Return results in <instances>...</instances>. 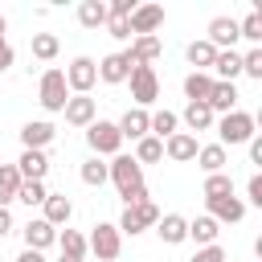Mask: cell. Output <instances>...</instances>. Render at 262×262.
I'll use <instances>...</instances> for the list:
<instances>
[{"label":"cell","instance_id":"38","mask_svg":"<svg viewBox=\"0 0 262 262\" xmlns=\"http://www.w3.org/2000/svg\"><path fill=\"white\" fill-rule=\"evenodd\" d=\"M237 37H246L250 45H262V12H250L246 20H237Z\"/></svg>","mask_w":262,"mask_h":262},{"label":"cell","instance_id":"2","mask_svg":"<svg viewBox=\"0 0 262 262\" xmlns=\"http://www.w3.org/2000/svg\"><path fill=\"white\" fill-rule=\"evenodd\" d=\"M86 250H90L98 262H115V258L123 254V233H119V225L98 221V225L90 229V237H86Z\"/></svg>","mask_w":262,"mask_h":262},{"label":"cell","instance_id":"45","mask_svg":"<svg viewBox=\"0 0 262 262\" xmlns=\"http://www.w3.org/2000/svg\"><path fill=\"white\" fill-rule=\"evenodd\" d=\"M8 229H12V213H8V209H0V237H4Z\"/></svg>","mask_w":262,"mask_h":262},{"label":"cell","instance_id":"33","mask_svg":"<svg viewBox=\"0 0 262 262\" xmlns=\"http://www.w3.org/2000/svg\"><path fill=\"white\" fill-rule=\"evenodd\" d=\"M184 57H188V66H192V70H205V74H209V66H213L217 49H213L209 41H192V45L184 49Z\"/></svg>","mask_w":262,"mask_h":262},{"label":"cell","instance_id":"34","mask_svg":"<svg viewBox=\"0 0 262 262\" xmlns=\"http://www.w3.org/2000/svg\"><path fill=\"white\" fill-rule=\"evenodd\" d=\"M217 196H233V176L229 172L205 176V201H217Z\"/></svg>","mask_w":262,"mask_h":262},{"label":"cell","instance_id":"47","mask_svg":"<svg viewBox=\"0 0 262 262\" xmlns=\"http://www.w3.org/2000/svg\"><path fill=\"white\" fill-rule=\"evenodd\" d=\"M57 262H86V258H66V254H61V258H57Z\"/></svg>","mask_w":262,"mask_h":262},{"label":"cell","instance_id":"5","mask_svg":"<svg viewBox=\"0 0 262 262\" xmlns=\"http://www.w3.org/2000/svg\"><path fill=\"white\" fill-rule=\"evenodd\" d=\"M61 74H66V86H70L74 94H90L94 82H98V61H94V57H74Z\"/></svg>","mask_w":262,"mask_h":262},{"label":"cell","instance_id":"12","mask_svg":"<svg viewBox=\"0 0 262 262\" xmlns=\"http://www.w3.org/2000/svg\"><path fill=\"white\" fill-rule=\"evenodd\" d=\"M53 123H45V119H29L25 127H20V143H25V151H45L49 143H53Z\"/></svg>","mask_w":262,"mask_h":262},{"label":"cell","instance_id":"9","mask_svg":"<svg viewBox=\"0 0 262 262\" xmlns=\"http://www.w3.org/2000/svg\"><path fill=\"white\" fill-rule=\"evenodd\" d=\"M135 37H156V29L164 25V4H135V12L127 16Z\"/></svg>","mask_w":262,"mask_h":262},{"label":"cell","instance_id":"42","mask_svg":"<svg viewBox=\"0 0 262 262\" xmlns=\"http://www.w3.org/2000/svg\"><path fill=\"white\" fill-rule=\"evenodd\" d=\"M246 201L262 209V176H258V172H254V176H250V184H246Z\"/></svg>","mask_w":262,"mask_h":262},{"label":"cell","instance_id":"48","mask_svg":"<svg viewBox=\"0 0 262 262\" xmlns=\"http://www.w3.org/2000/svg\"><path fill=\"white\" fill-rule=\"evenodd\" d=\"M4 29H8V20H4V16H0V41H4Z\"/></svg>","mask_w":262,"mask_h":262},{"label":"cell","instance_id":"10","mask_svg":"<svg viewBox=\"0 0 262 262\" xmlns=\"http://www.w3.org/2000/svg\"><path fill=\"white\" fill-rule=\"evenodd\" d=\"M164 53V45H160V37H135L127 49H123V61L135 70V66H151L156 57Z\"/></svg>","mask_w":262,"mask_h":262},{"label":"cell","instance_id":"16","mask_svg":"<svg viewBox=\"0 0 262 262\" xmlns=\"http://www.w3.org/2000/svg\"><path fill=\"white\" fill-rule=\"evenodd\" d=\"M115 127H119V135H123V139H135V143H139V139L147 135V127H151V115H147L143 106H131Z\"/></svg>","mask_w":262,"mask_h":262},{"label":"cell","instance_id":"30","mask_svg":"<svg viewBox=\"0 0 262 262\" xmlns=\"http://www.w3.org/2000/svg\"><path fill=\"white\" fill-rule=\"evenodd\" d=\"M16 188H20L16 164H0V209H8V205L16 201Z\"/></svg>","mask_w":262,"mask_h":262},{"label":"cell","instance_id":"20","mask_svg":"<svg viewBox=\"0 0 262 262\" xmlns=\"http://www.w3.org/2000/svg\"><path fill=\"white\" fill-rule=\"evenodd\" d=\"M53 242H57V229H53L49 221H41V217H37V221H29V225H25V250H37V254H41V250H49Z\"/></svg>","mask_w":262,"mask_h":262},{"label":"cell","instance_id":"23","mask_svg":"<svg viewBox=\"0 0 262 262\" xmlns=\"http://www.w3.org/2000/svg\"><path fill=\"white\" fill-rule=\"evenodd\" d=\"M196 164H201V172H205V176H213V172H225V164H229V151H225L221 143H205V147H196Z\"/></svg>","mask_w":262,"mask_h":262},{"label":"cell","instance_id":"19","mask_svg":"<svg viewBox=\"0 0 262 262\" xmlns=\"http://www.w3.org/2000/svg\"><path fill=\"white\" fill-rule=\"evenodd\" d=\"M41 209H45V217H41V221H49L53 229H57V225H70V217H74V205H70V196H66V192H49Z\"/></svg>","mask_w":262,"mask_h":262},{"label":"cell","instance_id":"46","mask_svg":"<svg viewBox=\"0 0 262 262\" xmlns=\"http://www.w3.org/2000/svg\"><path fill=\"white\" fill-rule=\"evenodd\" d=\"M16 262H45V254H37V250H20Z\"/></svg>","mask_w":262,"mask_h":262},{"label":"cell","instance_id":"3","mask_svg":"<svg viewBox=\"0 0 262 262\" xmlns=\"http://www.w3.org/2000/svg\"><path fill=\"white\" fill-rule=\"evenodd\" d=\"M127 82H131V98H135V106H151L156 98H160V78H156V66H135L131 74H127Z\"/></svg>","mask_w":262,"mask_h":262},{"label":"cell","instance_id":"18","mask_svg":"<svg viewBox=\"0 0 262 262\" xmlns=\"http://www.w3.org/2000/svg\"><path fill=\"white\" fill-rule=\"evenodd\" d=\"M213 82H233L237 74H242V53L237 49H217V57H213Z\"/></svg>","mask_w":262,"mask_h":262},{"label":"cell","instance_id":"25","mask_svg":"<svg viewBox=\"0 0 262 262\" xmlns=\"http://www.w3.org/2000/svg\"><path fill=\"white\" fill-rule=\"evenodd\" d=\"M217 233H221V225H217L209 213H201V217L188 221V237H192L196 246H217Z\"/></svg>","mask_w":262,"mask_h":262},{"label":"cell","instance_id":"31","mask_svg":"<svg viewBox=\"0 0 262 262\" xmlns=\"http://www.w3.org/2000/svg\"><path fill=\"white\" fill-rule=\"evenodd\" d=\"M180 131V115H172V111H156L151 115V127H147V135H156L160 143L168 139V135H176Z\"/></svg>","mask_w":262,"mask_h":262},{"label":"cell","instance_id":"15","mask_svg":"<svg viewBox=\"0 0 262 262\" xmlns=\"http://www.w3.org/2000/svg\"><path fill=\"white\" fill-rule=\"evenodd\" d=\"M196 135H188V131H176V135H168L164 139V156L168 160H176V164H188V160H196Z\"/></svg>","mask_w":262,"mask_h":262},{"label":"cell","instance_id":"6","mask_svg":"<svg viewBox=\"0 0 262 262\" xmlns=\"http://www.w3.org/2000/svg\"><path fill=\"white\" fill-rule=\"evenodd\" d=\"M66 94H70L66 74H61V70H45V74H41V86H37V102H41L45 111H61V106H66Z\"/></svg>","mask_w":262,"mask_h":262},{"label":"cell","instance_id":"11","mask_svg":"<svg viewBox=\"0 0 262 262\" xmlns=\"http://www.w3.org/2000/svg\"><path fill=\"white\" fill-rule=\"evenodd\" d=\"M61 115H66V123H70V127H90V123L98 119V106H94V98H90V94H74V98H66Z\"/></svg>","mask_w":262,"mask_h":262},{"label":"cell","instance_id":"17","mask_svg":"<svg viewBox=\"0 0 262 262\" xmlns=\"http://www.w3.org/2000/svg\"><path fill=\"white\" fill-rule=\"evenodd\" d=\"M156 233H160L164 246H180V242H188V221H184L180 213H164V217L156 221Z\"/></svg>","mask_w":262,"mask_h":262},{"label":"cell","instance_id":"7","mask_svg":"<svg viewBox=\"0 0 262 262\" xmlns=\"http://www.w3.org/2000/svg\"><path fill=\"white\" fill-rule=\"evenodd\" d=\"M106 176L115 180V188H119V196L143 184V168H139V164H135L131 156H111V164H106Z\"/></svg>","mask_w":262,"mask_h":262},{"label":"cell","instance_id":"4","mask_svg":"<svg viewBox=\"0 0 262 262\" xmlns=\"http://www.w3.org/2000/svg\"><path fill=\"white\" fill-rule=\"evenodd\" d=\"M86 143H90V151H94V156H119L123 135H119V127H115V123L94 119V123L86 127Z\"/></svg>","mask_w":262,"mask_h":262},{"label":"cell","instance_id":"14","mask_svg":"<svg viewBox=\"0 0 262 262\" xmlns=\"http://www.w3.org/2000/svg\"><path fill=\"white\" fill-rule=\"evenodd\" d=\"M205 205H209V217L217 225H237L246 217V201H237V196H217V201H205Z\"/></svg>","mask_w":262,"mask_h":262},{"label":"cell","instance_id":"36","mask_svg":"<svg viewBox=\"0 0 262 262\" xmlns=\"http://www.w3.org/2000/svg\"><path fill=\"white\" fill-rule=\"evenodd\" d=\"M57 246H61L66 258H86V237H82L78 229H61V233H57Z\"/></svg>","mask_w":262,"mask_h":262},{"label":"cell","instance_id":"41","mask_svg":"<svg viewBox=\"0 0 262 262\" xmlns=\"http://www.w3.org/2000/svg\"><path fill=\"white\" fill-rule=\"evenodd\" d=\"M188 262H229V258H225V250H221V246H201Z\"/></svg>","mask_w":262,"mask_h":262},{"label":"cell","instance_id":"24","mask_svg":"<svg viewBox=\"0 0 262 262\" xmlns=\"http://www.w3.org/2000/svg\"><path fill=\"white\" fill-rule=\"evenodd\" d=\"M16 172H20V180H45V172H49V156H45V151H20Z\"/></svg>","mask_w":262,"mask_h":262},{"label":"cell","instance_id":"27","mask_svg":"<svg viewBox=\"0 0 262 262\" xmlns=\"http://www.w3.org/2000/svg\"><path fill=\"white\" fill-rule=\"evenodd\" d=\"M209 90H213V74L192 70V74L184 78V94H188V102H209Z\"/></svg>","mask_w":262,"mask_h":262},{"label":"cell","instance_id":"43","mask_svg":"<svg viewBox=\"0 0 262 262\" xmlns=\"http://www.w3.org/2000/svg\"><path fill=\"white\" fill-rule=\"evenodd\" d=\"M246 147H250V164H262V135H254Z\"/></svg>","mask_w":262,"mask_h":262},{"label":"cell","instance_id":"22","mask_svg":"<svg viewBox=\"0 0 262 262\" xmlns=\"http://www.w3.org/2000/svg\"><path fill=\"white\" fill-rule=\"evenodd\" d=\"M127 74H131V66L123 61V53H106V57L98 61V82H106V86L127 82Z\"/></svg>","mask_w":262,"mask_h":262},{"label":"cell","instance_id":"40","mask_svg":"<svg viewBox=\"0 0 262 262\" xmlns=\"http://www.w3.org/2000/svg\"><path fill=\"white\" fill-rule=\"evenodd\" d=\"M106 37H115V41H131V25H127L123 16H106Z\"/></svg>","mask_w":262,"mask_h":262},{"label":"cell","instance_id":"29","mask_svg":"<svg viewBox=\"0 0 262 262\" xmlns=\"http://www.w3.org/2000/svg\"><path fill=\"white\" fill-rule=\"evenodd\" d=\"M57 49H61L57 33H33V41H29V53H33L37 61H53V57H57Z\"/></svg>","mask_w":262,"mask_h":262},{"label":"cell","instance_id":"26","mask_svg":"<svg viewBox=\"0 0 262 262\" xmlns=\"http://www.w3.org/2000/svg\"><path fill=\"white\" fill-rule=\"evenodd\" d=\"M180 119H184V127H188V135H192V131H209V127L217 123V115H213V111H209L205 102H188Z\"/></svg>","mask_w":262,"mask_h":262},{"label":"cell","instance_id":"44","mask_svg":"<svg viewBox=\"0 0 262 262\" xmlns=\"http://www.w3.org/2000/svg\"><path fill=\"white\" fill-rule=\"evenodd\" d=\"M12 57H16V53H12V45H8V41H0V74L12 66Z\"/></svg>","mask_w":262,"mask_h":262},{"label":"cell","instance_id":"28","mask_svg":"<svg viewBox=\"0 0 262 262\" xmlns=\"http://www.w3.org/2000/svg\"><path fill=\"white\" fill-rule=\"evenodd\" d=\"M78 20H82V29H102L106 25V0H82Z\"/></svg>","mask_w":262,"mask_h":262},{"label":"cell","instance_id":"13","mask_svg":"<svg viewBox=\"0 0 262 262\" xmlns=\"http://www.w3.org/2000/svg\"><path fill=\"white\" fill-rule=\"evenodd\" d=\"M213 49H233L242 37H237V20L233 16H213L209 20V37H205Z\"/></svg>","mask_w":262,"mask_h":262},{"label":"cell","instance_id":"35","mask_svg":"<svg viewBox=\"0 0 262 262\" xmlns=\"http://www.w3.org/2000/svg\"><path fill=\"white\" fill-rule=\"evenodd\" d=\"M45 196H49L45 180H20V188H16V201H25L29 209L33 205H45Z\"/></svg>","mask_w":262,"mask_h":262},{"label":"cell","instance_id":"37","mask_svg":"<svg viewBox=\"0 0 262 262\" xmlns=\"http://www.w3.org/2000/svg\"><path fill=\"white\" fill-rule=\"evenodd\" d=\"M111 176H106V164L98 160V156H90L86 164H82V184H90V188H102Z\"/></svg>","mask_w":262,"mask_h":262},{"label":"cell","instance_id":"21","mask_svg":"<svg viewBox=\"0 0 262 262\" xmlns=\"http://www.w3.org/2000/svg\"><path fill=\"white\" fill-rule=\"evenodd\" d=\"M213 115L221 111V115H229V111H237V86L233 82H213V90H209V102H205Z\"/></svg>","mask_w":262,"mask_h":262},{"label":"cell","instance_id":"39","mask_svg":"<svg viewBox=\"0 0 262 262\" xmlns=\"http://www.w3.org/2000/svg\"><path fill=\"white\" fill-rule=\"evenodd\" d=\"M242 74H250L254 82H262V45H254L250 53H242Z\"/></svg>","mask_w":262,"mask_h":262},{"label":"cell","instance_id":"32","mask_svg":"<svg viewBox=\"0 0 262 262\" xmlns=\"http://www.w3.org/2000/svg\"><path fill=\"white\" fill-rule=\"evenodd\" d=\"M131 160H135L139 168H143V164H160V160H164V143H160L156 135H143V139L135 143V156H131Z\"/></svg>","mask_w":262,"mask_h":262},{"label":"cell","instance_id":"1","mask_svg":"<svg viewBox=\"0 0 262 262\" xmlns=\"http://www.w3.org/2000/svg\"><path fill=\"white\" fill-rule=\"evenodd\" d=\"M217 143L221 147H233V143H250L258 131H254V115L250 111H229V115H221L217 123Z\"/></svg>","mask_w":262,"mask_h":262},{"label":"cell","instance_id":"8","mask_svg":"<svg viewBox=\"0 0 262 262\" xmlns=\"http://www.w3.org/2000/svg\"><path fill=\"white\" fill-rule=\"evenodd\" d=\"M160 221V209L151 205V201H143V205H131V209H123V217H119V233H143V229H151Z\"/></svg>","mask_w":262,"mask_h":262}]
</instances>
